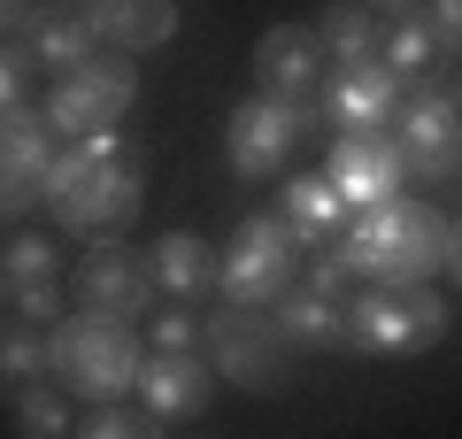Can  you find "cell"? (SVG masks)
<instances>
[{
    "mask_svg": "<svg viewBox=\"0 0 462 439\" xmlns=\"http://www.w3.org/2000/svg\"><path fill=\"white\" fill-rule=\"evenodd\" d=\"M147 362V332H132V316H100V309H69L47 340V378L69 401H108V393L139 386Z\"/></svg>",
    "mask_w": 462,
    "mask_h": 439,
    "instance_id": "4",
    "label": "cell"
},
{
    "mask_svg": "<svg viewBox=\"0 0 462 439\" xmlns=\"http://www.w3.org/2000/svg\"><path fill=\"white\" fill-rule=\"evenodd\" d=\"M54 154H62V139H54V124H47L39 100L0 108V224H23V216L47 201Z\"/></svg>",
    "mask_w": 462,
    "mask_h": 439,
    "instance_id": "11",
    "label": "cell"
},
{
    "mask_svg": "<svg viewBox=\"0 0 462 439\" xmlns=\"http://www.w3.org/2000/svg\"><path fill=\"white\" fill-rule=\"evenodd\" d=\"M393 139H401V163H409L416 193L455 178V163H462V78H447V70L416 78L393 108Z\"/></svg>",
    "mask_w": 462,
    "mask_h": 439,
    "instance_id": "7",
    "label": "cell"
},
{
    "mask_svg": "<svg viewBox=\"0 0 462 439\" xmlns=\"http://www.w3.org/2000/svg\"><path fill=\"white\" fill-rule=\"evenodd\" d=\"M85 23H93L100 47L116 54H147V47H170L178 32V0H69Z\"/></svg>",
    "mask_w": 462,
    "mask_h": 439,
    "instance_id": "17",
    "label": "cell"
},
{
    "mask_svg": "<svg viewBox=\"0 0 462 439\" xmlns=\"http://www.w3.org/2000/svg\"><path fill=\"white\" fill-rule=\"evenodd\" d=\"M8 316H32V324H62V277H39V285H8Z\"/></svg>",
    "mask_w": 462,
    "mask_h": 439,
    "instance_id": "28",
    "label": "cell"
},
{
    "mask_svg": "<svg viewBox=\"0 0 462 439\" xmlns=\"http://www.w3.org/2000/svg\"><path fill=\"white\" fill-rule=\"evenodd\" d=\"M370 8H378V16H416L424 0H370Z\"/></svg>",
    "mask_w": 462,
    "mask_h": 439,
    "instance_id": "33",
    "label": "cell"
},
{
    "mask_svg": "<svg viewBox=\"0 0 462 439\" xmlns=\"http://www.w3.org/2000/svg\"><path fill=\"white\" fill-rule=\"evenodd\" d=\"M378 62L393 70L401 85H416V78H431L447 54H439V39H431L424 16H385V32H378Z\"/></svg>",
    "mask_w": 462,
    "mask_h": 439,
    "instance_id": "22",
    "label": "cell"
},
{
    "mask_svg": "<svg viewBox=\"0 0 462 439\" xmlns=\"http://www.w3.org/2000/svg\"><path fill=\"white\" fill-rule=\"evenodd\" d=\"M455 178H462V163H455Z\"/></svg>",
    "mask_w": 462,
    "mask_h": 439,
    "instance_id": "35",
    "label": "cell"
},
{
    "mask_svg": "<svg viewBox=\"0 0 462 439\" xmlns=\"http://www.w3.org/2000/svg\"><path fill=\"white\" fill-rule=\"evenodd\" d=\"M378 32H385V16L370 0H324L316 8V39H324L331 62H370L378 54Z\"/></svg>",
    "mask_w": 462,
    "mask_h": 439,
    "instance_id": "20",
    "label": "cell"
},
{
    "mask_svg": "<svg viewBox=\"0 0 462 439\" xmlns=\"http://www.w3.org/2000/svg\"><path fill=\"white\" fill-rule=\"evenodd\" d=\"M154 247H124V239H85L78 270H69V301L100 316H147L154 309Z\"/></svg>",
    "mask_w": 462,
    "mask_h": 439,
    "instance_id": "10",
    "label": "cell"
},
{
    "mask_svg": "<svg viewBox=\"0 0 462 439\" xmlns=\"http://www.w3.org/2000/svg\"><path fill=\"white\" fill-rule=\"evenodd\" d=\"M324 78H331V54H324V39H316V23H270V32L254 39V93L316 108Z\"/></svg>",
    "mask_w": 462,
    "mask_h": 439,
    "instance_id": "14",
    "label": "cell"
},
{
    "mask_svg": "<svg viewBox=\"0 0 462 439\" xmlns=\"http://www.w3.org/2000/svg\"><path fill=\"white\" fill-rule=\"evenodd\" d=\"M132 401L154 416V432H193V424L216 408V370H208V355H200V347H147Z\"/></svg>",
    "mask_w": 462,
    "mask_h": 439,
    "instance_id": "12",
    "label": "cell"
},
{
    "mask_svg": "<svg viewBox=\"0 0 462 439\" xmlns=\"http://www.w3.org/2000/svg\"><path fill=\"white\" fill-rule=\"evenodd\" d=\"M416 16L431 23V39H439V54H447V62H462V0H424Z\"/></svg>",
    "mask_w": 462,
    "mask_h": 439,
    "instance_id": "30",
    "label": "cell"
},
{
    "mask_svg": "<svg viewBox=\"0 0 462 439\" xmlns=\"http://www.w3.org/2000/svg\"><path fill=\"white\" fill-rule=\"evenodd\" d=\"M39 78H47V62L32 54V39H0V108L39 100Z\"/></svg>",
    "mask_w": 462,
    "mask_h": 439,
    "instance_id": "27",
    "label": "cell"
},
{
    "mask_svg": "<svg viewBox=\"0 0 462 439\" xmlns=\"http://www.w3.org/2000/svg\"><path fill=\"white\" fill-rule=\"evenodd\" d=\"M0 277H8V285H39V277H62V255H54L47 231H8V247H0Z\"/></svg>",
    "mask_w": 462,
    "mask_h": 439,
    "instance_id": "26",
    "label": "cell"
},
{
    "mask_svg": "<svg viewBox=\"0 0 462 439\" xmlns=\"http://www.w3.org/2000/svg\"><path fill=\"white\" fill-rule=\"evenodd\" d=\"M39 23V0H0V39H32Z\"/></svg>",
    "mask_w": 462,
    "mask_h": 439,
    "instance_id": "31",
    "label": "cell"
},
{
    "mask_svg": "<svg viewBox=\"0 0 462 439\" xmlns=\"http://www.w3.org/2000/svg\"><path fill=\"white\" fill-rule=\"evenodd\" d=\"M32 54L47 62V78H54V70H78L85 54H100V39H93V23H85L69 0H47L39 23H32Z\"/></svg>",
    "mask_w": 462,
    "mask_h": 439,
    "instance_id": "21",
    "label": "cell"
},
{
    "mask_svg": "<svg viewBox=\"0 0 462 439\" xmlns=\"http://www.w3.org/2000/svg\"><path fill=\"white\" fill-rule=\"evenodd\" d=\"M0 316H8V277H0Z\"/></svg>",
    "mask_w": 462,
    "mask_h": 439,
    "instance_id": "34",
    "label": "cell"
},
{
    "mask_svg": "<svg viewBox=\"0 0 462 439\" xmlns=\"http://www.w3.org/2000/svg\"><path fill=\"white\" fill-rule=\"evenodd\" d=\"M439 270L462 285V216H447V262H439Z\"/></svg>",
    "mask_w": 462,
    "mask_h": 439,
    "instance_id": "32",
    "label": "cell"
},
{
    "mask_svg": "<svg viewBox=\"0 0 462 439\" xmlns=\"http://www.w3.org/2000/svg\"><path fill=\"white\" fill-rule=\"evenodd\" d=\"M39 108H47L54 139H85V131H116L124 116L139 108V54H85L78 70H54V85L39 93Z\"/></svg>",
    "mask_w": 462,
    "mask_h": 439,
    "instance_id": "6",
    "label": "cell"
},
{
    "mask_svg": "<svg viewBox=\"0 0 462 439\" xmlns=\"http://www.w3.org/2000/svg\"><path fill=\"white\" fill-rule=\"evenodd\" d=\"M324 178L339 185L346 209H370V201H385V193H409V163H401L393 124L331 131V146H324Z\"/></svg>",
    "mask_w": 462,
    "mask_h": 439,
    "instance_id": "13",
    "label": "cell"
},
{
    "mask_svg": "<svg viewBox=\"0 0 462 439\" xmlns=\"http://www.w3.org/2000/svg\"><path fill=\"white\" fill-rule=\"evenodd\" d=\"M455 332V309L431 277H363L346 293V355H431Z\"/></svg>",
    "mask_w": 462,
    "mask_h": 439,
    "instance_id": "2",
    "label": "cell"
},
{
    "mask_svg": "<svg viewBox=\"0 0 462 439\" xmlns=\"http://www.w3.org/2000/svg\"><path fill=\"white\" fill-rule=\"evenodd\" d=\"M8 424L23 439H62V432H78V408H69V393L54 378H32V386L8 393Z\"/></svg>",
    "mask_w": 462,
    "mask_h": 439,
    "instance_id": "24",
    "label": "cell"
},
{
    "mask_svg": "<svg viewBox=\"0 0 462 439\" xmlns=\"http://www.w3.org/2000/svg\"><path fill=\"white\" fill-rule=\"evenodd\" d=\"M154 285L170 301H208L216 293V239L200 231H162L154 239Z\"/></svg>",
    "mask_w": 462,
    "mask_h": 439,
    "instance_id": "19",
    "label": "cell"
},
{
    "mask_svg": "<svg viewBox=\"0 0 462 439\" xmlns=\"http://www.w3.org/2000/svg\"><path fill=\"white\" fill-rule=\"evenodd\" d=\"M47 340L54 324H32V316H0V401L32 378H47Z\"/></svg>",
    "mask_w": 462,
    "mask_h": 439,
    "instance_id": "23",
    "label": "cell"
},
{
    "mask_svg": "<svg viewBox=\"0 0 462 439\" xmlns=\"http://www.w3.org/2000/svg\"><path fill=\"white\" fill-rule=\"evenodd\" d=\"M270 316H278V332H285L293 355H346V301H339V293L293 277V285L270 301Z\"/></svg>",
    "mask_w": 462,
    "mask_h": 439,
    "instance_id": "16",
    "label": "cell"
},
{
    "mask_svg": "<svg viewBox=\"0 0 462 439\" xmlns=\"http://www.w3.org/2000/svg\"><path fill=\"white\" fill-rule=\"evenodd\" d=\"M147 347H200V316L185 309V301L154 309V324H147Z\"/></svg>",
    "mask_w": 462,
    "mask_h": 439,
    "instance_id": "29",
    "label": "cell"
},
{
    "mask_svg": "<svg viewBox=\"0 0 462 439\" xmlns=\"http://www.w3.org/2000/svg\"><path fill=\"white\" fill-rule=\"evenodd\" d=\"M300 277V231L285 224L278 209H254L231 224V239L216 247V301H247V309H270L285 285Z\"/></svg>",
    "mask_w": 462,
    "mask_h": 439,
    "instance_id": "5",
    "label": "cell"
},
{
    "mask_svg": "<svg viewBox=\"0 0 462 439\" xmlns=\"http://www.w3.org/2000/svg\"><path fill=\"white\" fill-rule=\"evenodd\" d=\"M200 355H208L216 386H239V393H278L285 378V332L270 309H247V301H216L200 316Z\"/></svg>",
    "mask_w": 462,
    "mask_h": 439,
    "instance_id": "8",
    "label": "cell"
},
{
    "mask_svg": "<svg viewBox=\"0 0 462 439\" xmlns=\"http://www.w3.org/2000/svg\"><path fill=\"white\" fill-rule=\"evenodd\" d=\"M401 93H409V85H401L393 70L378 62V54H370V62H331L324 93H316V116H324L331 131H363V124H393Z\"/></svg>",
    "mask_w": 462,
    "mask_h": 439,
    "instance_id": "15",
    "label": "cell"
},
{
    "mask_svg": "<svg viewBox=\"0 0 462 439\" xmlns=\"http://www.w3.org/2000/svg\"><path fill=\"white\" fill-rule=\"evenodd\" d=\"M278 216L300 231V247H324V239H339L346 201H339V185H331L324 170H285V185H278Z\"/></svg>",
    "mask_w": 462,
    "mask_h": 439,
    "instance_id": "18",
    "label": "cell"
},
{
    "mask_svg": "<svg viewBox=\"0 0 462 439\" xmlns=\"http://www.w3.org/2000/svg\"><path fill=\"white\" fill-rule=\"evenodd\" d=\"M147 209V154L124 124L116 131H85V139H62L47 170V216L69 239H124L132 216Z\"/></svg>",
    "mask_w": 462,
    "mask_h": 439,
    "instance_id": "1",
    "label": "cell"
},
{
    "mask_svg": "<svg viewBox=\"0 0 462 439\" xmlns=\"http://www.w3.org/2000/svg\"><path fill=\"white\" fill-rule=\"evenodd\" d=\"M316 124V108H293V100H270V93H247L239 108H231V124H224V163H231V178H285L293 170V146H300V131Z\"/></svg>",
    "mask_w": 462,
    "mask_h": 439,
    "instance_id": "9",
    "label": "cell"
},
{
    "mask_svg": "<svg viewBox=\"0 0 462 439\" xmlns=\"http://www.w3.org/2000/svg\"><path fill=\"white\" fill-rule=\"evenodd\" d=\"M339 255L363 277H439L447 262V216L416 193H385L370 209H346Z\"/></svg>",
    "mask_w": 462,
    "mask_h": 439,
    "instance_id": "3",
    "label": "cell"
},
{
    "mask_svg": "<svg viewBox=\"0 0 462 439\" xmlns=\"http://www.w3.org/2000/svg\"><path fill=\"white\" fill-rule=\"evenodd\" d=\"M78 432H85V439H162V432H154V416L132 401V393L85 401V408H78Z\"/></svg>",
    "mask_w": 462,
    "mask_h": 439,
    "instance_id": "25",
    "label": "cell"
}]
</instances>
